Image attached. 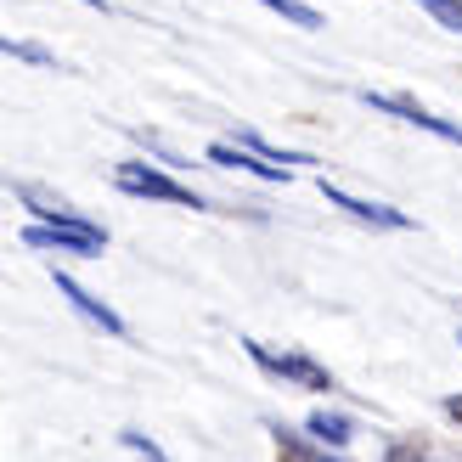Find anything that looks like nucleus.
Segmentation results:
<instances>
[{"label": "nucleus", "instance_id": "1", "mask_svg": "<svg viewBox=\"0 0 462 462\" xmlns=\"http://www.w3.org/2000/svg\"><path fill=\"white\" fill-rule=\"evenodd\" d=\"M243 350H248V361L260 366L265 378H282V383H293V389H316V395H328V389H338L328 366H321V361H310L305 350H271V344H260V338H243Z\"/></svg>", "mask_w": 462, "mask_h": 462}, {"label": "nucleus", "instance_id": "2", "mask_svg": "<svg viewBox=\"0 0 462 462\" xmlns=\"http://www.w3.org/2000/svg\"><path fill=\"white\" fill-rule=\"evenodd\" d=\"M23 243H29V248H62V254H102L107 248V231L79 220L74 209H62V215L34 220L29 231H23Z\"/></svg>", "mask_w": 462, "mask_h": 462}, {"label": "nucleus", "instance_id": "3", "mask_svg": "<svg viewBox=\"0 0 462 462\" xmlns=\"http://www.w3.org/2000/svg\"><path fill=\"white\" fill-rule=\"evenodd\" d=\"M113 180H119V192L147 198V203H175V209H209V203H203L192 187H180L175 175L152 170V164H119V170H113Z\"/></svg>", "mask_w": 462, "mask_h": 462}, {"label": "nucleus", "instance_id": "4", "mask_svg": "<svg viewBox=\"0 0 462 462\" xmlns=\"http://www.w3.org/2000/svg\"><path fill=\"white\" fill-rule=\"evenodd\" d=\"M361 102L378 107V113H395V119H406V125H418V130H429V135H440V142H457V147H462V125L440 119V113H429L418 97H383V90H361Z\"/></svg>", "mask_w": 462, "mask_h": 462}, {"label": "nucleus", "instance_id": "5", "mask_svg": "<svg viewBox=\"0 0 462 462\" xmlns=\"http://www.w3.org/2000/svg\"><path fill=\"white\" fill-rule=\"evenodd\" d=\"M321 198H328L333 209H344L350 220H361V226H378V231H411V215H406V209H389V203H366V198H350V192H338V187H321Z\"/></svg>", "mask_w": 462, "mask_h": 462}, {"label": "nucleus", "instance_id": "6", "mask_svg": "<svg viewBox=\"0 0 462 462\" xmlns=\"http://www.w3.org/2000/svg\"><path fill=\"white\" fill-rule=\"evenodd\" d=\"M57 293H62V299H68V305H74L85 321H90V328H102L107 338H125V321H119V310H113V305H102V299L90 293V288H79L68 271H57Z\"/></svg>", "mask_w": 462, "mask_h": 462}, {"label": "nucleus", "instance_id": "7", "mask_svg": "<svg viewBox=\"0 0 462 462\" xmlns=\"http://www.w3.org/2000/svg\"><path fill=\"white\" fill-rule=\"evenodd\" d=\"M209 164H226V170H248V175H265V180H282V175H288L282 164H265V158L243 152L237 142H215V147H209Z\"/></svg>", "mask_w": 462, "mask_h": 462}, {"label": "nucleus", "instance_id": "8", "mask_svg": "<svg viewBox=\"0 0 462 462\" xmlns=\"http://www.w3.org/2000/svg\"><path fill=\"white\" fill-rule=\"evenodd\" d=\"M310 434L321 446H350V434H356V423L344 418V411H316L310 418Z\"/></svg>", "mask_w": 462, "mask_h": 462}, {"label": "nucleus", "instance_id": "9", "mask_svg": "<svg viewBox=\"0 0 462 462\" xmlns=\"http://www.w3.org/2000/svg\"><path fill=\"white\" fill-rule=\"evenodd\" d=\"M271 434H276V457H282V462H338V457H328V451L305 446L293 429H271Z\"/></svg>", "mask_w": 462, "mask_h": 462}, {"label": "nucleus", "instance_id": "10", "mask_svg": "<svg viewBox=\"0 0 462 462\" xmlns=\"http://www.w3.org/2000/svg\"><path fill=\"white\" fill-rule=\"evenodd\" d=\"M260 6H271L276 17H288L293 29H321V12L316 6H299V0H260Z\"/></svg>", "mask_w": 462, "mask_h": 462}, {"label": "nucleus", "instance_id": "11", "mask_svg": "<svg viewBox=\"0 0 462 462\" xmlns=\"http://www.w3.org/2000/svg\"><path fill=\"white\" fill-rule=\"evenodd\" d=\"M0 51L17 57V62H34V68H57V57L45 51V45H34V40H6V34H0Z\"/></svg>", "mask_w": 462, "mask_h": 462}, {"label": "nucleus", "instance_id": "12", "mask_svg": "<svg viewBox=\"0 0 462 462\" xmlns=\"http://www.w3.org/2000/svg\"><path fill=\"white\" fill-rule=\"evenodd\" d=\"M418 6L440 23V29H457V34H462V0H418Z\"/></svg>", "mask_w": 462, "mask_h": 462}, {"label": "nucleus", "instance_id": "13", "mask_svg": "<svg viewBox=\"0 0 462 462\" xmlns=\"http://www.w3.org/2000/svg\"><path fill=\"white\" fill-rule=\"evenodd\" d=\"M119 440H125V446H130L135 457H142V462H170V457H164V451H158V446L147 440V434H142V429H125V434H119Z\"/></svg>", "mask_w": 462, "mask_h": 462}, {"label": "nucleus", "instance_id": "14", "mask_svg": "<svg viewBox=\"0 0 462 462\" xmlns=\"http://www.w3.org/2000/svg\"><path fill=\"white\" fill-rule=\"evenodd\" d=\"M383 462H434V457H429L423 446H411V440H395V446L383 451Z\"/></svg>", "mask_w": 462, "mask_h": 462}, {"label": "nucleus", "instance_id": "15", "mask_svg": "<svg viewBox=\"0 0 462 462\" xmlns=\"http://www.w3.org/2000/svg\"><path fill=\"white\" fill-rule=\"evenodd\" d=\"M446 418H451V423H462V395H451V401H446Z\"/></svg>", "mask_w": 462, "mask_h": 462}, {"label": "nucleus", "instance_id": "16", "mask_svg": "<svg viewBox=\"0 0 462 462\" xmlns=\"http://www.w3.org/2000/svg\"><path fill=\"white\" fill-rule=\"evenodd\" d=\"M85 6H102V0H85Z\"/></svg>", "mask_w": 462, "mask_h": 462}, {"label": "nucleus", "instance_id": "17", "mask_svg": "<svg viewBox=\"0 0 462 462\" xmlns=\"http://www.w3.org/2000/svg\"><path fill=\"white\" fill-rule=\"evenodd\" d=\"M457 344H462V333H457Z\"/></svg>", "mask_w": 462, "mask_h": 462}]
</instances>
